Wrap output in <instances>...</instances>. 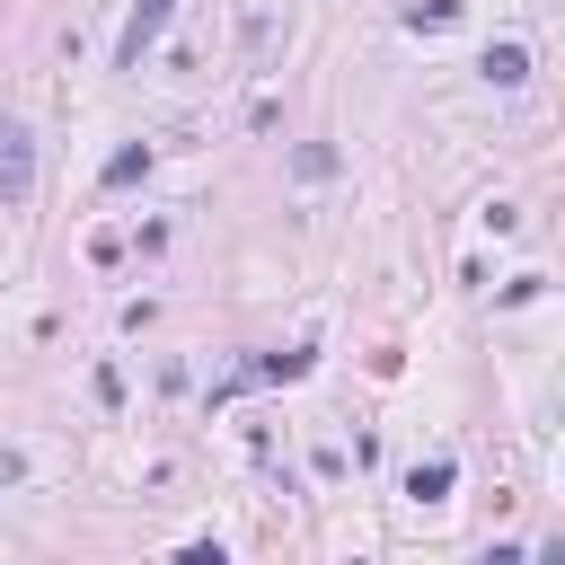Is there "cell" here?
I'll use <instances>...</instances> for the list:
<instances>
[{
	"label": "cell",
	"instance_id": "1",
	"mask_svg": "<svg viewBox=\"0 0 565 565\" xmlns=\"http://www.w3.org/2000/svg\"><path fill=\"white\" fill-rule=\"evenodd\" d=\"M168 9H177V0H132V18H124V35H115V71H141V53L159 44Z\"/></svg>",
	"mask_w": 565,
	"mask_h": 565
},
{
	"label": "cell",
	"instance_id": "2",
	"mask_svg": "<svg viewBox=\"0 0 565 565\" xmlns=\"http://www.w3.org/2000/svg\"><path fill=\"white\" fill-rule=\"evenodd\" d=\"M0 194L9 203L35 194V141H26V124H0Z\"/></svg>",
	"mask_w": 565,
	"mask_h": 565
},
{
	"label": "cell",
	"instance_id": "3",
	"mask_svg": "<svg viewBox=\"0 0 565 565\" xmlns=\"http://www.w3.org/2000/svg\"><path fill=\"white\" fill-rule=\"evenodd\" d=\"M450 486H459V459H415V468H406V494H415V503H441Z\"/></svg>",
	"mask_w": 565,
	"mask_h": 565
},
{
	"label": "cell",
	"instance_id": "4",
	"mask_svg": "<svg viewBox=\"0 0 565 565\" xmlns=\"http://www.w3.org/2000/svg\"><path fill=\"white\" fill-rule=\"evenodd\" d=\"M486 79L494 88H521L530 79V44H486Z\"/></svg>",
	"mask_w": 565,
	"mask_h": 565
},
{
	"label": "cell",
	"instance_id": "5",
	"mask_svg": "<svg viewBox=\"0 0 565 565\" xmlns=\"http://www.w3.org/2000/svg\"><path fill=\"white\" fill-rule=\"evenodd\" d=\"M132 177H150V141H132V150L106 159V185H132Z\"/></svg>",
	"mask_w": 565,
	"mask_h": 565
},
{
	"label": "cell",
	"instance_id": "6",
	"mask_svg": "<svg viewBox=\"0 0 565 565\" xmlns=\"http://www.w3.org/2000/svg\"><path fill=\"white\" fill-rule=\"evenodd\" d=\"M459 0H406V26H450Z\"/></svg>",
	"mask_w": 565,
	"mask_h": 565
}]
</instances>
